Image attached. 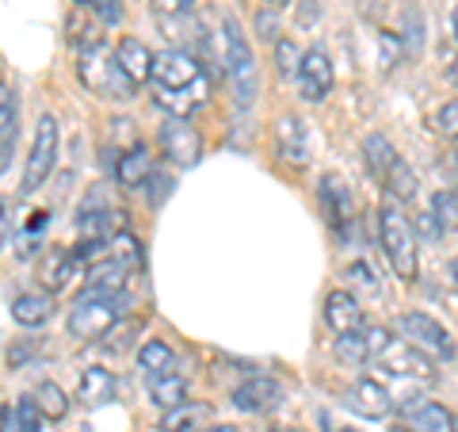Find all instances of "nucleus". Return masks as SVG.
I'll return each instance as SVG.
<instances>
[{
  "instance_id": "1",
  "label": "nucleus",
  "mask_w": 458,
  "mask_h": 432,
  "mask_svg": "<svg viewBox=\"0 0 458 432\" xmlns=\"http://www.w3.org/2000/svg\"><path fill=\"white\" fill-rule=\"evenodd\" d=\"M222 62H225V77H229V89H233L237 108L249 111L252 99L260 96V65H256L249 35L241 31V23L233 16L222 20Z\"/></svg>"
},
{
  "instance_id": "2",
  "label": "nucleus",
  "mask_w": 458,
  "mask_h": 432,
  "mask_svg": "<svg viewBox=\"0 0 458 432\" xmlns=\"http://www.w3.org/2000/svg\"><path fill=\"white\" fill-rule=\"evenodd\" d=\"M378 241L386 249V261H390L394 276L412 283L420 272V261H417V238H412V226L405 219V211H401L397 199L386 195L382 207H378Z\"/></svg>"
},
{
  "instance_id": "3",
  "label": "nucleus",
  "mask_w": 458,
  "mask_h": 432,
  "mask_svg": "<svg viewBox=\"0 0 458 432\" xmlns=\"http://www.w3.org/2000/svg\"><path fill=\"white\" fill-rule=\"evenodd\" d=\"M77 77H81L84 89L96 92L99 99H119V104L123 99H134V89H138V84L119 69L114 54L107 50V42L77 54Z\"/></svg>"
},
{
  "instance_id": "4",
  "label": "nucleus",
  "mask_w": 458,
  "mask_h": 432,
  "mask_svg": "<svg viewBox=\"0 0 458 432\" xmlns=\"http://www.w3.org/2000/svg\"><path fill=\"white\" fill-rule=\"evenodd\" d=\"M149 81L157 84V92H188L195 99L207 104V73H203V62L191 57L188 50H165V54H153V73Z\"/></svg>"
},
{
  "instance_id": "5",
  "label": "nucleus",
  "mask_w": 458,
  "mask_h": 432,
  "mask_svg": "<svg viewBox=\"0 0 458 432\" xmlns=\"http://www.w3.org/2000/svg\"><path fill=\"white\" fill-rule=\"evenodd\" d=\"M397 333L401 341H409L417 352H424L428 359H454V337L443 329V322H436L432 314L420 310H405L397 314Z\"/></svg>"
},
{
  "instance_id": "6",
  "label": "nucleus",
  "mask_w": 458,
  "mask_h": 432,
  "mask_svg": "<svg viewBox=\"0 0 458 432\" xmlns=\"http://www.w3.org/2000/svg\"><path fill=\"white\" fill-rule=\"evenodd\" d=\"M57 142H62V134H57V119L54 115H38L31 153H27V168H23V195L47 188L50 172L57 165Z\"/></svg>"
},
{
  "instance_id": "7",
  "label": "nucleus",
  "mask_w": 458,
  "mask_h": 432,
  "mask_svg": "<svg viewBox=\"0 0 458 432\" xmlns=\"http://www.w3.org/2000/svg\"><path fill=\"white\" fill-rule=\"evenodd\" d=\"M318 199H321V214L328 229L336 234V241H352V229H355V195H352V184L340 177V172H325L321 184H318Z\"/></svg>"
},
{
  "instance_id": "8",
  "label": "nucleus",
  "mask_w": 458,
  "mask_h": 432,
  "mask_svg": "<svg viewBox=\"0 0 458 432\" xmlns=\"http://www.w3.org/2000/svg\"><path fill=\"white\" fill-rule=\"evenodd\" d=\"M375 364L394 379H417V383H436V359H428L424 352H417L409 341L390 337L382 349L370 356Z\"/></svg>"
},
{
  "instance_id": "9",
  "label": "nucleus",
  "mask_w": 458,
  "mask_h": 432,
  "mask_svg": "<svg viewBox=\"0 0 458 432\" xmlns=\"http://www.w3.org/2000/svg\"><path fill=\"white\" fill-rule=\"evenodd\" d=\"M298 96L306 99V104H325L328 92H333L336 84V73H333V62H328V54L321 47H310L302 54V62H298Z\"/></svg>"
},
{
  "instance_id": "10",
  "label": "nucleus",
  "mask_w": 458,
  "mask_h": 432,
  "mask_svg": "<svg viewBox=\"0 0 458 432\" xmlns=\"http://www.w3.org/2000/svg\"><path fill=\"white\" fill-rule=\"evenodd\" d=\"M114 322H119V302H111V298H77L73 314H69V333H73L77 341H99Z\"/></svg>"
},
{
  "instance_id": "11",
  "label": "nucleus",
  "mask_w": 458,
  "mask_h": 432,
  "mask_svg": "<svg viewBox=\"0 0 458 432\" xmlns=\"http://www.w3.org/2000/svg\"><path fill=\"white\" fill-rule=\"evenodd\" d=\"M229 406L241 410V413H276L283 406V386L271 379V376H252L241 386L229 391Z\"/></svg>"
},
{
  "instance_id": "12",
  "label": "nucleus",
  "mask_w": 458,
  "mask_h": 432,
  "mask_svg": "<svg viewBox=\"0 0 458 432\" xmlns=\"http://www.w3.org/2000/svg\"><path fill=\"white\" fill-rule=\"evenodd\" d=\"M344 406L363 421H382V417L394 413V398L378 379H355L348 391H344Z\"/></svg>"
},
{
  "instance_id": "13",
  "label": "nucleus",
  "mask_w": 458,
  "mask_h": 432,
  "mask_svg": "<svg viewBox=\"0 0 458 432\" xmlns=\"http://www.w3.org/2000/svg\"><path fill=\"white\" fill-rule=\"evenodd\" d=\"M276 153H279L283 165H294V168L310 165V134H306L302 119L283 115V119L276 123Z\"/></svg>"
},
{
  "instance_id": "14",
  "label": "nucleus",
  "mask_w": 458,
  "mask_h": 432,
  "mask_svg": "<svg viewBox=\"0 0 458 432\" xmlns=\"http://www.w3.org/2000/svg\"><path fill=\"white\" fill-rule=\"evenodd\" d=\"M161 146L180 168H188V165H195L199 157H203V142H199V134L183 119H168L161 126Z\"/></svg>"
},
{
  "instance_id": "15",
  "label": "nucleus",
  "mask_w": 458,
  "mask_h": 432,
  "mask_svg": "<svg viewBox=\"0 0 458 432\" xmlns=\"http://www.w3.org/2000/svg\"><path fill=\"white\" fill-rule=\"evenodd\" d=\"M77 276H84V264L73 261V253H69V249H54V253H47V261L38 264V283L47 287V295L65 291V287L73 283Z\"/></svg>"
},
{
  "instance_id": "16",
  "label": "nucleus",
  "mask_w": 458,
  "mask_h": 432,
  "mask_svg": "<svg viewBox=\"0 0 458 432\" xmlns=\"http://www.w3.org/2000/svg\"><path fill=\"white\" fill-rule=\"evenodd\" d=\"M325 325L333 329V333H352V329H360L363 325L360 298H355L352 291H344V287L328 291V298H325Z\"/></svg>"
},
{
  "instance_id": "17",
  "label": "nucleus",
  "mask_w": 458,
  "mask_h": 432,
  "mask_svg": "<svg viewBox=\"0 0 458 432\" xmlns=\"http://www.w3.org/2000/svg\"><path fill=\"white\" fill-rule=\"evenodd\" d=\"M405 428L409 432H458V421L439 402H417V406H405Z\"/></svg>"
},
{
  "instance_id": "18",
  "label": "nucleus",
  "mask_w": 458,
  "mask_h": 432,
  "mask_svg": "<svg viewBox=\"0 0 458 432\" xmlns=\"http://www.w3.org/2000/svg\"><path fill=\"white\" fill-rule=\"evenodd\" d=\"M157 165H153V157H149V150L141 146V142H134L126 153H119L114 157V180L123 184V188H141V184L149 180V172H153Z\"/></svg>"
},
{
  "instance_id": "19",
  "label": "nucleus",
  "mask_w": 458,
  "mask_h": 432,
  "mask_svg": "<svg viewBox=\"0 0 458 432\" xmlns=\"http://www.w3.org/2000/svg\"><path fill=\"white\" fill-rule=\"evenodd\" d=\"M114 54V62H119V69L126 77H131L134 84H146L149 81V73H153V54H149V47L146 42H138V39H119V47L111 50Z\"/></svg>"
},
{
  "instance_id": "20",
  "label": "nucleus",
  "mask_w": 458,
  "mask_h": 432,
  "mask_svg": "<svg viewBox=\"0 0 458 432\" xmlns=\"http://www.w3.org/2000/svg\"><path fill=\"white\" fill-rule=\"evenodd\" d=\"M54 318V295L47 291H27L12 298V322L23 329H38Z\"/></svg>"
},
{
  "instance_id": "21",
  "label": "nucleus",
  "mask_w": 458,
  "mask_h": 432,
  "mask_svg": "<svg viewBox=\"0 0 458 432\" xmlns=\"http://www.w3.org/2000/svg\"><path fill=\"white\" fill-rule=\"evenodd\" d=\"M65 42H69V50H73V54L104 47V23H96L89 12L73 8V12H69V20H65Z\"/></svg>"
},
{
  "instance_id": "22",
  "label": "nucleus",
  "mask_w": 458,
  "mask_h": 432,
  "mask_svg": "<svg viewBox=\"0 0 458 432\" xmlns=\"http://www.w3.org/2000/svg\"><path fill=\"white\" fill-rule=\"evenodd\" d=\"M114 398V371H107V367H89L81 376V383H77V402L81 406H107V402Z\"/></svg>"
},
{
  "instance_id": "23",
  "label": "nucleus",
  "mask_w": 458,
  "mask_h": 432,
  "mask_svg": "<svg viewBox=\"0 0 458 432\" xmlns=\"http://www.w3.org/2000/svg\"><path fill=\"white\" fill-rule=\"evenodd\" d=\"M149 402L157 410H172L188 402V379L176 376V371H165V376H149Z\"/></svg>"
},
{
  "instance_id": "24",
  "label": "nucleus",
  "mask_w": 458,
  "mask_h": 432,
  "mask_svg": "<svg viewBox=\"0 0 458 432\" xmlns=\"http://www.w3.org/2000/svg\"><path fill=\"white\" fill-rule=\"evenodd\" d=\"M207 406H195V402H183V406H172L161 413L157 421V432H203V421H207Z\"/></svg>"
},
{
  "instance_id": "25",
  "label": "nucleus",
  "mask_w": 458,
  "mask_h": 432,
  "mask_svg": "<svg viewBox=\"0 0 458 432\" xmlns=\"http://www.w3.org/2000/svg\"><path fill=\"white\" fill-rule=\"evenodd\" d=\"M363 161H367V168H370V177L386 180V172H390L394 161H397L394 142L386 138V134H367V142H363Z\"/></svg>"
},
{
  "instance_id": "26",
  "label": "nucleus",
  "mask_w": 458,
  "mask_h": 432,
  "mask_svg": "<svg viewBox=\"0 0 458 432\" xmlns=\"http://www.w3.org/2000/svg\"><path fill=\"white\" fill-rule=\"evenodd\" d=\"M333 356H336V364L344 367H360L370 359V344H367V333L363 329H352V333H336L333 341Z\"/></svg>"
},
{
  "instance_id": "27",
  "label": "nucleus",
  "mask_w": 458,
  "mask_h": 432,
  "mask_svg": "<svg viewBox=\"0 0 458 432\" xmlns=\"http://www.w3.org/2000/svg\"><path fill=\"white\" fill-rule=\"evenodd\" d=\"M35 402H38V410H42V417L47 421H62V417L69 413V398H65V391L57 383H50V379H42L38 386H35V394H31Z\"/></svg>"
},
{
  "instance_id": "28",
  "label": "nucleus",
  "mask_w": 458,
  "mask_h": 432,
  "mask_svg": "<svg viewBox=\"0 0 458 432\" xmlns=\"http://www.w3.org/2000/svg\"><path fill=\"white\" fill-rule=\"evenodd\" d=\"M138 364H141V371H149V376H165V371L176 367V352H172L165 341H146L138 349Z\"/></svg>"
},
{
  "instance_id": "29",
  "label": "nucleus",
  "mask_w": 458,
  "mask_h": 432,
  "mask_svg": "<svg viewBox=\"0 0 458 432\" xmlns=\"http://www.w3.org/2000/svg\"><path fill=\"white\" fill-rule=\"evenodd\" d=\"M107 261H114V264L126 268V272H134L141 264V241L134 234H114L107 241Z\"/></svg>"
},
{
  "instance_id": "30",
  "label": "nucleus",
  "mask_w": 458,
  "mask_h": 432,
  "mask_svg": "<svg viewBox=\"0 0 458 432\" xmlns=\"http://www.w3.org/2000/svg\"><path fill=\"white\" fill-rule=\"evenodd\" d=\"M439 226V234H458V195L454 192H436L432 195V211H428Z\"/></svg>"
},
{
  "instance_id": "31",
  "label": "nucleus",
  "mask_w": 458,
  "mask_h": 432,
  "mask_svg": "<svg viewBox=\"0 0 458 432\" xmlns=\"http://www.w3.org/2000/svg\"><path fill=\"white\" fill-rule=\"evenodd\" d=\"M386 188H390V199H397V203H401V199L417 195V177H412V168L401 161V157L394 161V168L386 172Z\"/></svg>"
},
{
  "instance_id": "32",
  "label": "nucleus",
  "mask_w": 458,
  "mask_h": 432,
  "mask_svg": "<svg viewBox=\"0 0 458 432\" xmlns=\"http://www.w3.org/2000/svg\"><path fill=\"white\" fill-rule=\"evenodd\" d=\"M81 12H89L96 23L104 27H119L123 23V0H73Z\"/></svg>"
},
{
  "instance_id": "33",
  "label": "nucleus",
  "mask_w": 458,
  "mask_h": 432,
  "mask_svg": "<svg viewBox=\"0 0 458 432\" xmlns=\"http://www.w3.org/2000/svg\"><path fill=\"white\" fill-rule=\"evenodd\" d=\"M42 425H47V417H42L38 402L31 394H23L16 402V432H42Z\"/></svg>"
},
{
  "instance_id": "34",
  "label": "nucleus",
  "mask_w": 458,
  "mask_h": 432,
  "mask_svg": "<svg viewBox=\"0 0 458 432\" xmlns=\"http://www.w3.org/2000/svg\"><path fill=\"white\" fill-rule=\"evenodd\" d=\"M138 329H141V318L134 322V318H126V322H114L111 329L99 341H104V349H111V352H123L126 344H131L134 337H138Z\"/></svg>"
},
{
  "instance_id": "35",
  "label": "nucleus",
  "mask_w": 458,
  "mask_h": 432,
  "mask_svg": "<svg viewBox=\"0 0 458 432\" xmlns=\"http://www.w3.org/2000/svg\"><path fill=\"white\" fill-rule=\"evenodd\" d=\"M276 62H279V73H283V77H294V73H298V62H302V50L294 47V39H291V35L276 39Z\"/></svg>"
},
{
  "instance_id": "36",
  "label": "nucleus",
  "mask_w": 458,
  "mask_h": 432,
  "mask_svg": "<svg viewBox=\"0 0 458 432\" xmlns=\"http://www.w3.org/2000/svg\"><path fill=\"white\" fill-rule=\"evenodd\" d=\"M436 131H439V138L458 142V99H447V104L436 111Z\"/></svg>"
},
{
  "instance_id": "37",
  "label": "nucleus",
  "mask_w": 458,
  "mask_h": 432,
  "mask_svg": "<svg viewBox=\"0 0 458 432\" xmlns=\"http://www.w3.org/2000/svg\"><path fill=\"white\" fill-rule=\"evenodd\" d=\"M16 119H20V99L8 84H0V134H8L16 126Z\"/></svg>"
},
{
  "instance_id": "38",
  "label": "nucleus",
  "mask_w": 458,
  "mask_h": 432,
  "mask_svg": "<svg viewBox=\"0 0 458 432\" xmlns=\"http://www.w3.org/2000/svg\"><path fill=\"white\" fill-rule=\"evenodd\" d=\"M141 188H146V195H149V203H153V207H161V203H165V195L172 192V177H165L161 168H153V172H149V180L141 184Z\"/></svg>"
},
{
  "instance_id": "39",
  "label": "nucleus",
  "mask_w": 458,
  "mask_h": 432,
  "mask_svg": "<svg viewBox=\"0 0 458 432\" xmlns=\"http://www.w3.org/2000/svg\"><path fill=\"white\" fill-rule=\"evenodd\" d=\"M153 8H157V16L168 12V20H183V16H191L195 0H153Z\"/></svg>"
},
{
  "instance_id": "40",
  "label": "nucleus",
  "mask_w": 458,
  "mask_h": 432,
  "mask_svg": "<svg viewBox=\"0 0 458 432\" xmlns=\"http://www.w3.org/2000/svg\"><path fill=\"white\" fill-rule=\"evenodd\" d=\"M35 356V344L31 341H20V344H12V349L4 352V359H8V367H23L27 359Z\"/></svg>"
},
{
  "instance_id": "41",
  "label": "nucleus",
  "mask_w": 458,
  "mask_h": 432,
  "mask_svg": "<svg viewBox=\"0 0 458 432\" xmlns=\"http://www.w3.org/2000/svg\"><path fill=\"white\" fill-rule=\"evenodd\" d=\"M12 234V203L4 195H0V249H4V241Z\"/></svg>"
},
{
  "instance_id": "42",
  "label": "nucleus",
  "mask_w": 458,
  "mask_h": 432,
  "mask_svg": "<svg viewBox=\"0 0 458 432\" xmlns=\"http://www.w3.org/2000/svg\"><path fill=\"white\" fill-rule=\"evenodd\" d=\"M348 280H355L360 287H375V272H370L367 264H352L348 268Z\"/></svg>"
},
{
  "instance_id": "43",
  "label": "nucleus",
  "mask_w": 458,
  "mask_h": 432,
  "mask_svg": "<svg viewBox=\"0 0 458 432\" xmlns=\"http://www.w3.org/2000/svg\"><path fill=\"white\" fill-rule=\"evenodd\" d=\"M47 226H50V211H35L31 222H27V234H38V229H47Z\"/></svg>"
},
{
  "instance_id": "44",
  "label": "nucleus",
  "mask_w": 458,
  "mask_h": 432,
  "mask_svg": "<svg viewBox=\"0 0 458 432\" xmlns=\"http://www.w3.org/2000/svg\"><path fill=\"white\" fill-rule=\"evenodd\" d=\"M420 226H424V234H428V238H439V226H436L432 214H420Z\"/></svg>"
},
{
  "instance_id": "45",
  "label": "nucleus",
  "mask_w": 458,
  "mask_h": 432,
  "mask_svg": "<svg viewBox=\"0 0 458 432\" xmlns=\"http://www.w3.org/2000/svg\"><path fill=\"white\" fill-rule=\"evenodd\" d=\"M8 417H12V413H8V406L0 402V432H8Z\"/></svg>"
},
{
  "instance_id": "46",
  "label": "nucleus",
  "mask_w": 458,
  "mask_h": 432,
  "mask_svg": "<svg viewBox=\"0 0 458 432\" xmlns=\"http://www.w3.org/2000/svg\"><path fill=\"white\" fill-rule=\"evenodd\" d=\"M447 276H451V283H454V287H458V256H454V261H451V264H447Z\"/></svg>"
},
{
  "instance_id": "47",
  "label": "nucleus",
  "mask_w": 458,
  "mask_h": 432,
  "mask_svg": "<svg viewBox=\"0 0 458 432\" xmlns=\"http://www.w3.org/2000/svg\"><path fill=\"white\" fill-rule=\"evenodd\" d=\"M447 77H451V84H458V57L451 62V69H447Z\"/></svg>"
},
{
  "instance_id": "48",
  "label": "nucleus",
  "mask_w": 458,
  "mask_h": 432,
  "mask_svg": "<svg viewBox=\"0 0 458 432\" xmlns=\"http://www.w3.org/2000/svg\"><path fill=\"white\" fill-rule=\"evenodd\" d=\"M207 432H241V428H233V425H214V428H207Z\"/></svg>"
},
{
  "instance_id": "49",
  "label": "nucleus",
  "mask_w": 458,
  "mask_h": 432,
  "mask_svg": "<svg viewBox=\"0 0 458 432\" xmlns=\"http://www.w3.org/2000/svg\"><path fill=\"white\" fill-rule=\"evenodd\" d=\"M267 4H271V8H276V12H279V8H286V4H291V0H267Z\"/></svg>"
},
{
  "instance_id": "50",
  "label": "nucleus",
  "mask_w": 458,
  "mask_h": 432,
  "mask_svg": "<svg viewBox=\"0 0 458 432\" xmlns=\"http://www.w3.org/2000/svg\"><path fill=\"white\" fill-rule=\"evenodd\" d=\"M451 23H454V39H458V4H454V12H451Z\"/></svg>"
},
{
  "instance_id": "51",
  "label": "nucleus",
  "mask_w": 458,
  "mask_h": 432,
  "mask_svg": "<svg viewBox=\"0 0 458 432\" xmlns=\"http://www.w3.org/2000/svg\"><path fill=\"white\" fill-rule=\"evenodd\" d=\"M276 432H302V428H286V425H279V428H276Z\"/></svg>"
},
{
  "instance_id": "52",
  "label": "nucleus",
  "mask_w": 458,
  "mask_h": 432,
  "mask_svg": "<svg viewBox=\"0 0 458 432\" xmlns=\"http://www.w3.org/2000/svg\"><path fill=\"white\" fill-rule=\"evenodd\" d=\"M390 432H409V428H405V425H394V428H390Z\"/></svg>"
},
{
  "instance_id": "53",
  "label": "nucleus",
  "mask_w": 458,
  "mask_h": 432,
  "mask_svg": "<svg viewBox=\"0 0 458 432\" xmlns=\"http://www.w3.org/2000/svg\"><path fill=\"white\" fill-rule=\"evenodd\" d=\"M454 165H458V142H454Z\"/></svg>"
},
{
  "instance_id": "54",
  "label": "nucleus",
  "mask_w": 458,
  "mask_h": 432,
  "mask_svg": "<svg viewBox=\"0 0 458 432\" xmlns=\"http://www.w3.org/2000/svg\"><path fill=\"white\" fill-rule=\"evenodd\" d=\"M340 432H352V428H340Z\"/></svg>"
}]
</instances>
